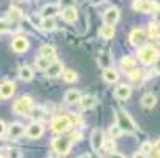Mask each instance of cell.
<instances>
[{
    "label": "cell",
    "instance_id": "1",
    "mask_svg": "<svg viewBox=\"0 0 160 158\" xmlns=\"http://www.w3.org/2000/svg\"><path fill=\"white\" fill-rule=\"evenodd\" d=\"M116 125L121 128L122 133H127V134H135L136 131H138L136 123L128 116V112L124 111V109H118L116 111Z\"/></svg>",
    "mask_w": 160,
    "mask_h": 158
},
{
    "label": "cell",
    "instance_id": "2",
    "mask_svg": "<svg viewBox=\"0 0 160 158\" xmlns=\"http://www.w3.org/2000/svg\"><path fill=\"white\" fill-rule=\"evenodd\" d=\"M158 59V51L151 46V44H144V46L138 48V60L144 65H151Z\"/></svg>",
    "mask_w": 160,
    "mask_h": 158
},
{
    "label": "cell",
    "instance_id": "3",
    "mask_svg": "<svg viewBox=\"0 0 160 158\" xmlns=\"http://www.w3.org/2000/svg\"><path fill=\"white\" fill-rule=\"evenodd\" d=\"M32 108H33V101L27 95L18 98L13 103V111H14V114H18V116H29V112H30Z\"/></svg>",
    "mask_w": 160,
    "mask_h": 158
},
{
    "label": "cell",
    "instance_id": "4",
    "mask_svg": "<svg viewBox=\"0 0 160 158\" xmlns=\"http://www.w3.org/2000/svg\"><path fill=\"white\" fill-rule=\"evenodd\" d=\"M72 128V123H70V119L68 116H56L52 120H51V130L57 134H63L67 133L68 130Z\"/></svg>",
    "mask_w": 160,
    "mask_h": 158
},
{
    "label": "cell",
    "instance_id": "5",
    "mask_svg": "<svg viewBox=\"0 0 160 158\" xmlns=\"http://www.w3.org/2000/svg\"><path fill=\"white\" fill-rule=\"evenodd\" d=\"M133 10L138 13H154L160 8V5L152 0H133Z\"/></svg>",
    "mask_w": 160,
    "mask_h": 158
},
{
    "label": "cell",
    "instance_id": "6",
    "mask_svg": "<svg viewBox=\"0 0 160 158\" xmlns=\"http://www.w3.org/2000/svg\"><path fill=\"white\" fill-rule=\"evenodd\" d=\"M52 149L59 153V155H67L72 149V141L70 138H65V136H57L52 139Z\"/></svg>",
    "mask_w": 160,
    "mask_h": 158
},
{
    "label": "cell",
    "instance_id": "7",
    "mask_svg": "<svg viewBox=\"0 0 160 158\" xmlns=\"http://www.w3.org/2000/svg\"><path fill=\"white\" fill-rule=\"evenodd\" d=\"M90 147L94 152H98L100 149L105 147V134L100 128H95L90 134Z\"/></svg>",
    "mask_w": 160,
    "mask_h": 158
},
{
    "label": "cell",
    "instance_id": "8",
    "mask_svg": "<svg viewBox=\"0 0 160 158\" xmlns=\"http://www.w3.org/2000/svg\"><path fill=\"white\" fill-rule=\"evenodd\" d=\"M146 41H148V35H146V32L143 29L132 30V33H130V43L133 44V46L141 48V46H144V44H146Z\"/></svg>",
    "mask_w": 160,
    "mask_h": 158
},
{
    "label": "cell",
    "instance_id": "9",
    "mask_svg": "<svg viewBox=\"0 0 160 158\" xmlns=\"http://www.w3.org/2000/svg\"><path fill=\"white\" fill-rule=\"evenodd\" d=\"M30 48V43L26 36H14V40L11 41V49L18 54L27 52V49Z\"/></svg>",
    "mask_w": 160,
    "mask_h": 158
},
{
    "label": "cell",
    "instance_id": "10",
    "mask_svg": "<svg viewBox=\"0 0 160 158\" xmlns=\"http://www.w3.org/2000/svg\"><path fill=\"white\" fill-rule=\"evenodd\" d=\"M119 17H121V13H119V10H118L116 7H109V8L103 13V21H105L106 26H112V27H114V24L119 21Z\"/></svg>",
    "mask_w": 160,
    "mask_h": 158
},
{
    "label": "cell",
    "instance_id": "11",
    "mask_svg": "<svg viewBox=\"0 0 160 158\" xmlns=\"http://www.w3.org/2000/svg\"><path fill=\"white\" fill-rule=\"evenodd\" d=\"M7 130H8V138H10L11 141H14V139H19L21 136H24V133H26V130H24V125H21L19 122H14V123H11L10 127H7Z\"/></svg>",
    "mask_w": 160,
    "mask_h": 158
},
{
    "label": "cell",
    "instance_id": "12",
    "mask_svg": "<svg viewBox=\"0 0 160 158\" xmlns=\"http://www.w3.org/2000/svg\"><path fill=\"white\" fill-rule=\"evenodd\" d=\"M43 133H44V128H43V125H41L40 122L30 123V125L27 127V130H26L27 138H30V139H38V138H41Z\"/></svg>",
    "mask_w": 160,
    "mask_h": 158
},
{
    "label": "cell",
    "instance_id": "13",
    "mask_svg": "<svg viewBox=\"0 0 160 158\" xmlns=\"http://www.w3.org/2000/svg\"><path fill=\"white\" fill-rule=\"evenodd\" d=\"M78 103H79L81 109H92V108L97 106L98 98H97V95H92V93H89V95H81V98H79Z\"/></svg>",
    "mask_w": 160,
    "mask_h": 158
},
{
    "label": "cell",
    "instance_id": "14",
    "mask_svg": "<svg viewBox=\"0 0 160 158\" xmlns=\"http://www.w3.org/2000/svg\"><path fill=\"white\" fill-rule=\"evenodd\" d=\"M130 95H132V87L130 85L121 84L114 89V97L118 100H127V98H130Z\"/></svg>",
    "mask_w": 160,
    "mask_h": 158
},
{
    "label": "cell",
    "instance_id": "15",
    "mask_svg": "<svg viewBox=\"0 0 160 158\" xmlns=\"http://www.w3.org/2000/svg\"><path fill=\"white\" fill-rule=\"evenodd\" d=\"M14 90H16V85L13 81H5L2 85H0V97L2 98H10L14 95Z\"/></svg>",
    "mask_w": 160,
    "mask_h": 158
},
{
    "label": "cell",
    "instance_id": "16",
    "mask_svg": "<svg viewBox=\"0 0 160 158\" xmlns=\"http://www.w3.org/2000/svg\"><path fill=\"white\" fill-rule=\"evenodd\" d=\"M60 16L65 22H75L78 19V10L75 7H65L60 11Z\"/></svg>",
    "mask_w": 160,
    "mask_h": 158
},
{
    "label": "cell",
    "instance_id": "17",
    "mask_svg": "<svg viewBox=\"0 0 160 158\" xmlns=\"http://www.w3.org/2000/svg\"><path fill=\"white\" fill-rule=\"evenodd\" d=\"M62 71H63V63L62 62H54L46 70V76L48 78H59V76H62Z\"/></svg>",
    "mask_w": 160,
    "mask_h": 158
},
{
    "label": "cell",
    "instance_id": "18",
    "mask_svg": "<svg viewBox=\"0 0 160 158\" xmlns=\"http://www.w3.org/2000/svg\"><path fill=\"white\" fill-rule=\"evenodd\" d=\"M57 14H60V7L57 3H49L41 10L43 17H52L54 19V16H57Z\"/></svg>",
    "mask_w": 160,
    "mask_h": 158
},
{
    "label": "cell",
    "instance_id": "19",
    "mask_svg": "<svg viewBox=\"0 0 160 158\" xmlns=\"http://www.w3.org/2000/svg\"><path fill=\"white\" fill-rule=\"evenodd\" d=\"M56 48L54 46H51V44H44V46H41V49H40V57H43V59H48L49 62H52L54 59H56Z\"/></svg>",
    "mask_w": 160,
    "mask_h": 158
},
{
    "label": "cell",
    "instance_id": "20",
    "mask_svg": "<svg viewBox=\"0 0 160 158\" xmlns=\"http://www.w3.org/2000/svg\"><path fill=\"white\" fill-rule=\"evenodd\" d=\"M79 98H81V92H79V90L78 89H70V90H67V93L63 97V101L68 103V104H75V103L79 101Z\"/></svg>",
    "mask_w": 160,
    "mask_h": 158
},
{
    "label": "cell",
    "instance_id": "21",
    "mask_svg": "<svg viewBox=\"0 0 160 158\" xmlns=\"http://www.w3.org/2000/svg\"><path fill=\"white\" fill-rule=\"evenodd\" d=\"M121 68L124 71H130L133 68H136V57L133 55H125L121 59Z\"/></svg>",
    "mask_w": 160,
    "mask_h": 158
},
{
    "label": "cell",
    "instance_id": "22",
    "mask_svg": "<svg viewBox=\"0 0 160 158\" xmlns=\"http://www.w3.org/2000/svg\"><path fill=\"white\" fill-rule=\"evenodd\" d=\"M18 74H19V78H21L22 81H26V82H30V81L33 79V70L30 68L29 65H21Z\"/></svg>",
    "mask_w": 160,
    "mask_h": 158
},
{
    "label": "cell",
    "instance_id": "23",
    "mask_svg": "<svg viewBox=\"0 0 160 158\" xmlns=\"http://www.w3.org/2000/svg\"><path fill=\"white\" fill-rule=\"evenodd\" d=\"M157 104V97L154 93H146L141 97V106L144 109H152Z\"/></svg>",
    "mask_w": 160,
    "mask_h": 158
},
{
    "label": "cell",
    "instance_id": "24",
    "mask_svg": "<svg viewBox=\"0 0 160 158\" xmlns=\"http://www.w3.org/2000/svg\"><path fill=\"white\" fill-rule=\"evenodd\" d=\"M103 79L109 84H114V82H118L119 81V74L116 70H112V68H105L103 70Z\"/></svg>",
    "mask_w": 160,
    "mask_h": 158
},
{
    "label": "cell",
    "instance_id": "25",
    "mask_svg": "<svg viewBox=\"0 0 160 158\" xmlns=\"http://www.w3.org/2000/svg\"><path fill=\"white\" fill-rule=\"evenodd\" d=\"M40 27H41L44 32H54V30L57 29V24H56V21H54L52 17H43Z\"/></svg>",
    "mask_w": 160,
    "mask_h": 158
},
{
    "label": "cell",
    "instance_id": "26",
    "mask_svg": "<svg viewBox=\"0 0 160 158\" xmlns=\"http://www.w3.org/2000/svg\"><path fill=\"white\" fill-rule=\"evenodd\" d=\"M98 33H100V36H102L103 40H111V38L114 36V33H116V30H114L112 26H106V24H105V26L100 27V32H98Z\"/></svg>",
    "mask_w": 160,
    "mask_h": 158
},
{
    "label": "cell",
    "instance_id": "27",
    "mask_svg": "<svg viewBox=\"0 0 160 158\" xmlns=\"http://www.w3.org/2000/svg\"><path fill=\"white\" fill-rule=\"evenodd\" d=\"M62 79L65 82H75L78 79V74H76L75 70H63L62 71Z\"/></svg>",
    "mask_w": 160,
    "mask_h": 158
},
{
    "label": "cell",
    "instance_id": "28",
    "mask_svg": "<svg viewBox=\"0 0 160 158\" xmlns=\"http://www.w3.org/2000/svg\"><path fill=\"white\" fill-rule=\"evenodd\" d=\"M22 11L19 10V8H16V7H11L10 8V13H8V17H10V21H13V22H18V21H21L22 19Z\"/></svg>",
    "mask_w": 160,
    "mask_h": 158
},
{
    "label": "cell",
    "instance_id": "29",
    "mask_svg": "<svg viewBox=\"0 0 160 158\" xmlns=\"http://www.w3.org/2000/svg\"><path fill=\"white\" fill-rule=\"evenodd\" d=\"M35 65H37V68H38L40 71H46V70L49 68L51 62H49L48 59H43V57H37V60H35Z\"/></svg>",
    "mask_w": 160,
    "mask_h": 158
},
{
    "label": "cell",
    "instance_id": "30",
    "mask_svg": "<svg viewBox=\"0 0 160 158\" xmlns=\"http://www.w3.org/2000/svg\"><path fill=\"white\" fill-rule=\"evenodd\" d=\"M44 109L43 108H40V106H37V108H32L30 109V112H29V116H32L33 119H37V120H40V119H43L44 117Z\"/></svg>",
    "mask_w": 160,
    "mask_h": 158
},
{
    "label": "cell",
    "instance_id": "31",
    "mask_svg": "<svg viewBox=\"0 0 160 158\" xmlns=\"http://www.w3.org/2000/svg\"><path fill=\"white\" fill-rule=\"evenodd\" d=\"M146 35L157 40V38L160 36V27L155 24V22H154V24H149V29H148V33H146Z\"/></svg>",
    "mask_w": 160,
    "mask_h": 158
},
{
    "label": "cell",
    "instance_id": "32",
    "mask_svg": "<svg viewBox=\"0 0 160 158\" xmlns=\"http://www.w3.org/2000/svg\"><path fill=\"white\" fill-rule=\"evenodd\" d=\"M122 131H121V128L118 127V125H111L109 127V138L111 139H118V138H121L122 136Z\"/></svg>",
    "mask_w": 160,
    "mask_h": 158
},
{
    "label": "cell",
    "instance_id": "33",
    "mask_svg": "<svg viewBox=\"0 0 160 158\" xmlns=\"http://www.w3.org/2000/svg\"><path fill=\"white\" fill-rule=\"evenodd\" d=\"M152 147H154V144H151L149 141H146V142H143V144H141V147H140V152L149 156V155L152 153Z\"/></svg>",
    "mask_w": 160,
    "mask_h": 158
},
{
    "label": "cell",
    "instance_id": "34",
    "mask_svg": "<svg viewBox=\"0 0 160 158\" xmlns=\"http://www.w3.org/2000/svg\"><path fill=\"white\" fill-rule=\"evenodd\" d=\"M141 71L138 70V68H133V70H130V71H127V76H128V79H132V81H138L140 78H141Z\"/></svg>",
    "mask_w": 160,
    "mask_h": 158
},
{
    "label": "cell",
    "instance_id": "35",
    "mask_svg": "<svg viewBox=\"0 0 160 158\" xmlns=\"http://www.w3.org/2000/svg\"><path fill=\"white\" fill-rule=\"evenodd\" d=\"M81 139H82V133L78 131V130L73 131V133L70 134V141H72V144H73V142H79Z\"/></svg>",
    "mask_w": 160,
    "mask_h": 158
},
{
    "label": "cell",
    "instance_id": "36",
    "mask_svg": "<svg viewBox=\"0 0 160 158\" xmlns=\"http://www.w3.org/2000/svg\"><path fill=\"white\" fill-rule=\"evenodd\" d=\"M8 158H21V152L18 149H11L8 150Z\"/></svg>",
    "mask_w": 160,
    "mask_h": 158
},
{
    "label": "cell",
    "instance_id": "37",
    "mask_svg": "<svg viewBox=\"0 0 160 158\" xmlns=\"http://www.w3.org/2000/svg\"><path fill=\"white\" fill-rule=\"evenodd\" d=\"M151 155H154V156H160V141H157L155 144H154V147H152V153Z\"/></svg>",
    "mask_w": 160,
    "mask_h": 158
},
{
    "label": "cell",
    "instance_id": "38",
    "mask_svg": "<svg viewBox=\"0 0 160 158\" xmlns=\"http://www.w3.org/2000/svg\"><path fill=\"white\" fill-rule=\"evenodd\" d=\"M8 30V22L3 21V19H0V33H3Z\"/></svg>",
    "mask_w": 160,
    "mask_h": 158
},
{
    "label": "cell",
    "instance_id": "39",
    "mask_svg": "<svg viewBox=\"0 0 160 158\" xmlns=\"http://www.w3.org/2000/svg\"><path fill=\"white\" fill-rule=\"evenodd\" d=\"M154 73L155 74H160V57L154 62Z\"/></svg>",
    "mask_w": 160,
    "mask_h": 158
},
{
    "label": "cell",
    "instance_id": "40",
    "mask_svg": "<svg viewBox=\"0 0 160 158\" xmlns=\"http://www.w3.org/2000/svg\"><path fill=\"white\" fill-rule=\"evenodd\" d=\"M5 133H7V125H5L3 120H0V138H2Z\"/></svg>",
    "mask_w": 160,
    "mask_h": 158
},
{
    "label": "cell",
    "instance_id": "41",
    "mask_svg": "<svg viewBox=\"0 0 160 158\" xmlns=\"http://www.w3.org/2000/svg\"><path fill=\"white\" fill-rule=\"evenodd\" d=\"M152 14H154V21H155V24L158 26V24H160V8H158L157 11H154Z\"/></svg>",
    "mask_w": 160,
    "mask_h": 158
},
{
    "label": "cell",
    "instance_id": "42",
    "mask_svg": "<svg viewBox=\"0 0 160 158\" xmlns=\"http://www.w3.org/2000/svg\"><path fill=\"white\" fill-rule=\"evenodd\" d=\"M108 158H127V156H124L122 153H118V152H112V153H109Z\"/></svg>",
    "mask_w": 160,
    "mask_h": 158
},
{
    "label": "cell",
    "instance_id": "43",
    "mask_svg": "<svg viewBox=\"0 0 160 158\" xmlns=\"http://www.w3.org/2000/svg\"><path fill=\"white\" fill-rule=\"evenodd\" d=\"M132 158H149V156H148V155H144V153H141V152H135Z\"/></svg>",
    "mask_w": 160,
    "mask_h": 158
},
{
    "label": "cell",
    "instance_id": "44",
    "mask_svg": "<svg viewBox=\"0 0 160 158\" xmlns=\"http://www.w3.org/2000/svg\"><path fill=\"white\" fill-rule=\"evenodd\" d=\"M106 149L109 150V153H112V150H114V142H108V144H106Z\"/></svg>",
    "mask_w": 160,
    "mask_h": 158
},
{
    "label": "cell",
    "instance_id": "45",
    "mask_svg": "<svg viewBox=\"0 0 160 158\" xmlns=\"http://www.w3.org/2000/svg\"><path fill=\"white\" fill-rule=\"evenodd\" d=\"M102 2H103V0H89V3H90V5H100Z\"/></svg>",
    "mask_w": 160,
    "mask_h": 158
},
{
    "label": "cell",
    "instance_id": "46",
    "mask_svg": "<svg viewBox=\"0 0 160 158\" xmlns=\"http://www.w3.org/2000/svg\"><path fill=\"white\" fill-rule=\"evenodd\" d=\"M78 158H90V155H87V153H82V155H79Z\"/></svg>",
    "mask_w": 160,
    "mask_h": 158
},
{
    "label": "cell",
    "instance_id": "47",
    "mask_svg": "<svg viewBox=\"0 0 160 158\" xmlns=\"http://www.w3.org/2000/svg\"><path fill=\"white\" fill-rule=\"evenodd\" d=\"M157 43H158V46H160V36H158V38H157Z\"/></svg>",
    "mask_w": 160,
    "mask_h": 158
},
{
    "label": "cell",
    "instance_id": "48",
    "mask_svg": "<svg viewBox=\"0 0 160 158\" xmlns=\"http://www.w3.org/2000/svg\"><path fill=\"white\" fill-rule=\"evenodd\" d=\"M0 158H3V156H0Z\"/></svg>",
    "mask_w": 160,
    "mask_h": 158
},
{
    "label": "cell",
    "instance_id": "49",
    "mask_svg": "<svg viewBox=\"0 0 160 158\" xmlns=\"http://www.w3.org/2000/svg\"><path fill=\"white\" fill-rule=\"evenodd\" d=\"M0 98H2V97H0Z\"/></svg>",
    "mask_w": 160,
    "mask_h": 158
}]
</instances>
